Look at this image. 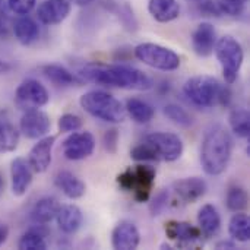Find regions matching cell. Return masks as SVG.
I'll return each mask as SVG.
<instances>
[{
  "mask_svg": "<svg viewBox=\"0 0 250 250\" xmlns=\"http://www.w3.org/2000/svg\"><path fill=\"white\" fill-rule=\"evenodd\" d=\"M78 76L82 81L110 88L133 91H148L152 88V79L142 70L129 64L86 63L79 69Z\"/></svg>",
  "mask_w": 250,
  "mask_h": 250,
  "instance_id": "6da1fadb",
  "label": "cell"
},
{
  "mask_svg": "<svg viewBox=\"0 0 250 250\" xmlns=\"http://www.w3.org/2000/svg\"><path fill=\"white\" fill-rule=\"evenodd\" d=\"M233 155V138L230 132L221 126L214 125L211 126L202 139L201 145V166L202 170L208 176H220L223 174L231 160Z\"/></svg>",
  "mask_w": 250,
  "mask_h": 250,
  "instance_id": "7a4b0ae2",
  "label": "cell"
},
{
  "mask_svg": "<svg viewBox=\"0 0 250 250\" xmlns=\"http://www.w3.org/2000/svg\"><path fill=\"white\" fill-rule=\"evenodd\" d=\"M183 94L199 108H212L217 104L229 105L231 101L229 86L209 75H196L189 78L183 85Z\"/></svg>",
  "mask_w": 250,
  "mask_h": 250,
  "instance_id": "3957f363",
  "label": "cell"
},
{
  "mask_svg": "<svg viewBox=\"0 0 250 250\" xmlns=\"http://www.w3.org/2000/svg\"><path fill=\"white\" fill-rule=\"evenodd\" d=\"M81 107L92 117L105 123H123L126 119L125 105L111 94L105 91H88L79 98Z\"/></svg>",
  "mask_w": 250,
  "mask_h": 250,
  "instance_id": "277c9868",
  "label": "cell"
},
{
  "mask_svg": "<svg viewBox=\"0 0 250 250\" xmlns=\"http://www.w3.org/2000/svg\"><path fill=\"white\" fill-rule=\"evenodd\" d=\"M157 171L152 166L139 164L127 167L117 176V183L125 192H130L136 202H148L155 185Z\"/></svg>",
  "mask_w": 250,
  "mask_h": 250,
  "instance_id": "5b68a950",
  "label": "cell"
},
{
  "mask_svg": "<svg viewBox=\"0 0 250 250\" xmlns=\"http://www.w3.org/2000/svg\"><path fill=\"white\" fill-rule=\"evenodd\" d=\"M214 53L221 66L226 83H234L245 62V51L242 44L234 37L224 35L217 40Z\"/></svg>",
  "mask_w": 250,
  "mask_h": 250,
  "instance_id": "8992f818",
  "label": "cell"
},
{
  "mask_svg": "<svg viewBox=\"0 0 250 250\" xmlns=\"http://www.w3.org/2000/svg\"><path fill=\"white\" fill-rule=\"evenodd\" d=\"M133 53L144 64L163 72H173L179 69L182 63L180 56L174 50L155 42H142L135 47Z\"/></svg>",
  "mask_w": 250,
  "mask_h": 250,
  "instance_id": "52a82bcc",
  "label": "cell"
},
{
  "mask_svg": "<svg viewBox=\"0 0 250 250\" xmlns=\"http://www.w3.org/2000/svg\"><path fill=\"white\" fill-rule=\"evenodd\" d=\"M170 190V205L185 207L189 204H196L202 199L208 190V185L202 177H186L176 182Z\"/></svg>",
  "mask_w": 250,
  "mask_h": 250,
  "instance_id": "ba28073f",
  "label": "cell"
},
{
  "mask_svg": "<svg viewBox=\"0 0 250 250\" xmlns=\"http://www.w3.org/2000/svg\"><path fill=\"white\" fill-rule=\"evenodd\" d=\"M145 141L154 148L160 161H177L185 151L183 141L171 132H154L145 136Z\"/></svg>",
  "mask_w": 250,
  "mask_h": 250,
  "instance_id": "9c48e42d",
  "label": "cell"
},
{
  "mask_svg": "<svg viewBox=\"0 0 250 250\" xmlns=\"http://www.w3.org/2000/svg\"><path fill=\"white\" fill-rule=\"evenodd\" d=\"M50 101L47 88L37 79H25L19 83L15 92V104L26 111L31 108H41Z\"/></svg>",
  "mask_w": 250,
  "mask_h": 250,
  "instance_id": "30bf717a",
  "label": "cell"
},
{
  "mask_svg": "<svg viewBox=\"0 0 250 250\" xmlns=\"http://www.w3.org/2000/svg\"><path fill=\"white\" fill-rule=\"evenodd\" d=\"M166 237L177 243L180 249H198L202 245V231L199 227L192 226L186 221L170 220L164 226Z\"/></svg>",
  "mask_w": 250,
  "mask_h": 250,
  "instance_id": "8fae6325",
  "label": "cell"
},
{
  "mask_svg": "<svg viewBox=\"0 0 250 250\" xmlns=\"http://www.w3.org/2000/svg\"><path fill=\"white\" fill-rule=\"evenodd\" d=\"M95 149V138L88 130L72 132L62 144V151L69 161H82L92 155Z\"/></svg>",
  "mask_w": 250,
  "mask_h": 250,
  "instance_id": "7c38bea8",
  "label": "cell"
},
{
  "mask_svg": "<svg viewBox=\"0 0 250 250\" xmlns=\"http://www.w3.org/2000/svg\"><path fill=\"white\" fill-rule=\"evenodd\" d=\"M51 127V122L47 113L40 108L26 110L19 122V133H22L28 139H40L48 133Z\"/></svg>",
  "mask_w": 250,
  "mask_h": 250,
  "instance_id": "4fadbf2b",
  "label": "cell"
},
{
  "mask_svg": "<svg viewBox=\"0 0 250 250\" xmlns=\"http://www.w3.org/2000/svg\"><path fill=\"white\" fill-rule=\"evenodd\" d=\"M54 142H56V136H42L31 148L26 161L34 173H45L48 170L53 160Z\"/></svg>",
  "mask_w": 250,
  "mask_h": 250,
  "instance_id": "5bb4252c",
  "label": "cell"
},
{
  "mask_svg": "<svg viewBox=\"0 0 250 250\" xmlns=\"http://www.w3.org/2000/svg\"><path fill=\"white\" fill-rule=\"evenodd\" d=\"M217 31L212 23L202 22L192 32V48L199 57H209L217 44Z\"/></svg>",
  "mask_w": 250,
  "mask_h": 250,
  "instance_id": "9a60e30c",
  "label": "cell"
},
{
  "mask_svg": "<svg viewBox=\"0 0 250 250\" xmlns=\"http://www.w3.org/2000/svg\"><path fill=\"white\" fill-rule=\"evenodd\" d=\"M69 0H44L37 9L38 21L44 25H59L69 16Z\"/></svg>",
  "mask_w": 250,
  "mask_h": 250,
  "instance_id": "2e32d148",
  "label": "cell"
},
{
  "mask_svg": "<svg viewBox=\"0 0 250 250\" xmlns=\"http://www.w3.org/2000/svg\"><path fill=\"white\" fill-rule=\"evenodd\" d=\"M32 183V168L25 158H15L10 164V188L15 196H23Z\"/></svg>",
  "mask_w": 250,
  "mask_h": 250,
  "instance_id": "e0dca14e",
  "label": "cell"
},
{
  "mask_svg": "<svg viewBox=\"0 0 250 250\" xmlns=\"http://www.w3.org/2000/svg\"><path fill=\"white\" fill-rule=\"evenodd\" d=\"M141 243V233L130 221L119 223L111 233V245L117 250H133Z\"/></svg>",
  "mask_w": 250,
  "mask_h": 250,
  "instance_id": "ac0fdd59",
  "label": "cell"
},
{
  "mask_svg": "<svg viewBox=\"0 0 250 250\" xmlns=\"http://www.w3.org/2000/svg\"><path fill=\"white\" fill-rule=\"evenodd\" d=\"M59 208H60V204L56 198H53V196L41 198L32 207V209L29 212V218L35 226L45 227L53 220H56Z\"/></svg>",
  "mask_w": 250,
  "mask_h": 250,
  "instance_id": "d6986e66",
  "label": "cell"
},
{
  "mask_svg": "<svg viewBox=\"0 0 250 250\" xmlns=\"http://www.w3.org/2000/svg\"><path fill=\"white\" fill-rule=\"evenodd\" d=\"M56 221L60 231H63L64 234H75L82 226L83 215L81 208L73 204L60 205L59 212L56 215Z\"/></svg>",
  "mask_w": 250,
  "mask_h": 250,
  "instance_id": "ffe728a7",
  "label": "cell"
},
{
  "mask_svg": "<svg viewBox=\"0 0 250 250\" xmlns=\"http://www.w3.org/2000/svg\"><path fill=\"white\" fill-rule=\"evenodd\" d=\"M54 185L59 190H62V193L66 198H69L72 201L82 198L86 192L85 183L78 176H75L73 173L66 171V170L57 173V176L54 179Z\"/></svg>",
  "mask_w": 250,
  "mask_h": 250,
  "instance_id": "44dd1931",
  "label": "cell"
},
{
  "mask_svg": "<svg viewBox=\"0 0 250 250\" xmlns=\"http://www.w3.org/2000/svg\"><path fill=\"white\" fill-rule=\"evenodd\" d=\"M198 227L207 239H211L220 233L221 215L212 204H205L201 207L198 212Z\"/></svg>",
  "mask_w": 250,
  "mask_h": 250,
  "instance_id": "7402d4cb",
  "label": "cell"
},
{
  "mask_svg": "<svg viewBox=\"0 0 250 250\" xmlns=\"http://www.w3.org/2000/svg\"><path fill=\"white\" fill-rule=\"evenodd\" d=\"M41 73L54 85L57 86H63V88H67V86H79L83 83V81L72 73L69 69H66L64 66L62 64H45L41 67Z\"/></svg>",
  "mask_w": 250,
  "mask_h": 250,
  "instance_id": "603a6c76",
  "label": "cell"
},
{
  "mask_svg": "<svg viewBox=\"0 0 250 250\" xmlns=\"http://www.w3.org/2000/svg\"><path fill=\"white\" fill-rule=\"evenodd\" d=\"M12 32L22 45H31L40 38L38 23L26 15H22L12 23Z\"/></svg>",
  "mask_w": 250,
  "mask_h": 250,
  "instance_id": "cb8c5ba5",
  "label": "cell"
},
{
  "mask_svg": "<svg viewBox=\"0 0 250 250\" xmlns=\"http://www.w3.org/2000/svg\"><path fill=\"white\" fill-rule=\"evenodd\" d=\"M148 12L157 22L167 23L179 18L180 4L177 0H149Z\"/></svg>",
  "mask_w": 250,
  "mask_h": 250,
  "instance_id": "d4e9b609",
  "label": "cell"
},
{
  "mask_svg": "<svg viewBox=\"0 0 250 250\" xmlns=\"http://www.w3.org/2000/svg\"><path fill=\"white\" fill-rule=\"evenodd\" d=\"M103 6L105 10L114 13L120 23L123 25L125 29L135 32L138 29V19L135 16L133 9L130 7L129 3H120V1H113V0H105L103 1Z\"/></svg>",
  "mask_w": 250,
  "mask_h": 250,
  "instance_id": "484cf974",
  "label": "cell"
},
{
  "mask_svg": "<svg viewBox=\"0 0 250 250\" xmlns=\"http://www.w3.org/2000/svg\"><path fill=\"white\" fill-rule=\"evenodd\" d=\"M125 110H126V114H129V117L138 125H146L155 116L154 107L141 98H129L126 101Z\"/></svg>",
  "mask_w": 250,
  "mask_h": 250,
  "instance_id": "4316f807",
  "label": "cell"
},
{
  "mask_svg": "<svg viewBox=\"0 0 250 250\" xmlns=\"http://www.w3.org/2000/svg\"><path fill=\"white\" fill-rule=\"evenodd\" d=\"M229 234L234 242L246 243L250 240V218L249 215L242 212H234L229 223Z\"/></svg>",
  "mask_w": 250,
  "mask_h": 250,
  "instance_id": "83f0119b",
  "label": "cell"
},
{
  "mask_svg": "<svg viewBox=\"0 0 250 250\" xmlns=\"http://www.w3.org/2000/svg\"><path fill=\"white\" fill-rule=\"evenodd\" d=\"M229 123L233 133L239 138H249L250 135V114L249 110L245 107L233 108L229 116Z\"/></svg>",
  "mask_w": 250,
  "mask_h": 250,
  "instance_id": "f1b7e54d",
  "label": "cell"
},
{
  "mask_svg": "<svg viewBox=\"0 0 250 250\" xmlns=\"http://www.w3.org/2000/svg\"><path fill=\"white\" fill-rule=\"evenodd\" d=\"M19 130L4 119H0V154L12 152L18 148Z\"/></svg>",
  "mask_w": 250,
  "mask_h": 250,
  "instance_id": "f546056e",
  "label": "cell"
},
{
  "mask_svg": "<svg viewBox=\"0 0 250 250\" xmlns=\"http://www.w3.org/2000/svg\"><path fill=\"white\" fill-rule=\"evenodd\" d=\"M226 204H227L229 211L242 212L249 205V195L242 186H231L227 192Z\"/></svg>",
  "mask_w": 250,
  "mask_h": 250,
  "instance_id": "4dcf8cb0",
  "label": "cell"
},
{
  "mask_svg": "<svg viewBox=\"0 0 250 250\" xmlns=\"http://www.w3.org/2000/svg\"><path fill=\"white\" fill-rule=\"evenodd\" d=\"M18 249L21 250H45L47 242L41 230H28L18 242Z\"/></svg>",
  "mask_w": 250,
  "mask_h": 250,
  "instance_id": "1f68e13d",
  "label": "cell"
},
{
  "mask_svg": "<svg viewBox=\"0 0 250 250\" xmlns=\"http://www.w3.org/2000/svg\"><path fill=\"white\" fill-rule=\"evenodd\" d=\"M163 111H164V116H166L167 119H170L173 123H176V125H179V126L189 127V126H192V123H193L192 116H190L183 107H180L179 104L170 103V104L164 105Z\"/></svg>",
  "mask_w": 250,
  "mask_h": 250,
  "instance_id": "d6a6232c",
  "label": "cell"
},
{
  "mask_svg": "<svg viewBox=\"0 0 250 250\" xmlns=\"http://www.w3.org/2000/svg\"><path fill=\"white\" fill-rule=\"evenodd\" d=\"M130 157L132 160L138 161V163H151V161H160L157 152L154 151V148L144 139L141 144H138L136 146L132 148L130 151Z\"/></svg>",
  "mask_w": 250,
  "mask_h": 250,
  "instance_id": "836d02e7",
  "label": "cell"
},
{
  "mask_svg": "<svg viewBox=\"0 0 250 250\" xmlns=\"http://www.w3.org/2000/svg\"><path fill=\"white\" fill-rule=\"evenodd\" d=\"M246 0H215V6L220 12V15L227 16H240L245 12Z\"/></svg>",
  "mask_w": 250,
  "mask_h": 250,
  "instance_id": "e575fe53",
  "label": "cell"
},
{
  "mask_svg": "<svg viewBox=\"0 0 250 250\" xmlns=\"http://www.w3.org/2000/svg\"><path fill=\"white\" fill-rule=\"evenodd\" d=\"M168 207H170V190L163 189L161 192H158L151 199V202H149V214H151V217H158Z\"/></svg>",
  "mask_w": 250,
  "mask_h": 250,
  "instance_id": "d590c367",
  "label": "cell"
},
{
  "mask_svg": "<svg viewBox=\"0 0 250 250\" xmlns=\"http://www.w3.org/2000/svg\"><path fill=\"white\" fill-rule=\"evenodd\" d=\"M82 125H83L82 119L79 116L73 114V113H66L63 116H60V119L57 122L60 133H72V132L81 130Z\"/></svg>",
  "mask_w": 250,
  "mask_h": 250,
  "instance_id": "8d00e7d4",
  "label": "cell"
},
{
  "mask_svg": "<svg viewBox=\"0 0 250 250\" xmlns=\"http://www.w3.org/2000/svg\"><path fill=\"white\" fill-rule=\"evenodd\" d=\"M7 7L15 15H28L34 7L37 0H6Z\"/></svg>",
  "mask_w": 250,
  "mask_h": 250,
  "instance_id": "74e56055",
  "label": "cell"
},
{
  "mask_svg": "<svg viewBox=\"0 0 250 250\" xmlns=\"http://www.w3.org/2000/svg\"><path fill=\"white\" fill-rule=\"evenodd\" d=\"M119 139H120V135H119V130L117 129H108L105 133H104V138H103V145H104V149L108 152V154H116L117 149H119Z\"/></svg>",
  "mask_w": 250,
  "mask_h": 250,
  "instance_id": "f35d334b",
  "label": "cell"
},
{
  "mask_svg": "<svg viewBox=\"0 0 250 250\" xmlns=\"http://www.w3.org/2000/svg\"><path fill=\"white\" fill-rule=\"evenodd\" d=\"M12 31V21L7 15V10L3 4V0H0V37L6 38Z\"/></svg>",
  "mask_w": 250,
  "mask_h": 250,
  "instance_id": "ab89813d",
  "label": "cell"
},
{
  "mask_svg": "<svg viewBox=\"0 0 250 250\" xmlns=\"http://www.w3.org/2000/svg\"><path fill=\"white\" fill-rule=\"evenodd\" d=\"M201 12L207 16H220V12L215 6V0H202L201 1Z\"/></svg>",
  "mask_w": 250,
  "mask_h": 250,
  "instance_id": "60d3db41",
  "label": "cell"
},
{
  "mask_svg": "<svg viewBox=\"0 0 250 250\" xmlns=\"http://www.w3.org/2000/svg\"><path fill=\"white\" fill-rule=\"evenodd\" d=\"M217 249H236V243L234 242H230V240H221L215 245Z\"/></svg>",
  "mask_w": 250,
  "mask_h": 250,
  "instance_id": "b9f144b4",
  "label": "cell"
},
{
  "mask_svg": "<svg viewBox=\"0 0 250 250\" xmlns=\"http://www.w3.org/2000/svg\"><path fill=\"white\" fill-rule=\"evenodd\" d=\"M7 236H9V229H7V226L0 223V246L6 242Z\"/></svg>",
  "mask_w": 250,
  "mask_h": 250,
  "instance_id": "7bdbcfd3",
  "label": "cell"
},
{
  "mask_svg": "<svg viewBox=\"0 0 250 250\" xmlns=\"http://www.w3.org/2000/svg\"><path fill=\"white\" fill-rule=\"evenodd\" d=\"M10 69H12V66L7 62H4V60L0 59V75H4V73L10 72Z\"/></svg>",
  "mask_w": 250,
  "mask_h": 250,
  "instance_id": "ee69618b",
  "label": "cell"
},
{
  "mask_svg": "<svg viewBox=\"0 0 250 250\" xmlns=\"http://www.w3.org/2000/svg\"><path fill=\"white\" fill-rule=\"evenodd\" d=\"M70 1L75 3L76 6H88V4H91V3H94L97 0H70Z\"/></svg>",
  "mask_w": 250,
  "mask_h": 250,
  "instance_id": "f6af8a7d",
  "label": "cell"
},
{
  "mask_svg": "<svg viewBox=\"0 0 250 250\" xmlns=\"http://www.w3.org/2000/svg\"><path fill=\"white\" fill-rule=\"evenodd\" d=\"M3 185H4V183H3V177L0 176V192H1V189H3Z\"/></svg>",
  "mask_w": 250,
  "mask_h": 250,
  "instance_id": "bcb514c9",
  "label": "cell"
},
{
  "mask_svg": "<svg viewBox=\"0 0 250 250\" xmlns=\"http://www.w3.org/2000/svg\"><path fill=\"white\" fill-rule=\"evenodd\" d=\"M246 1H248V0H246Z\"/></svg>",
  "mask_w": 250,
  "mask_h": 250,
  "instance_id": "7dc6e473",
  "label": "cell"
}]
</instances>
